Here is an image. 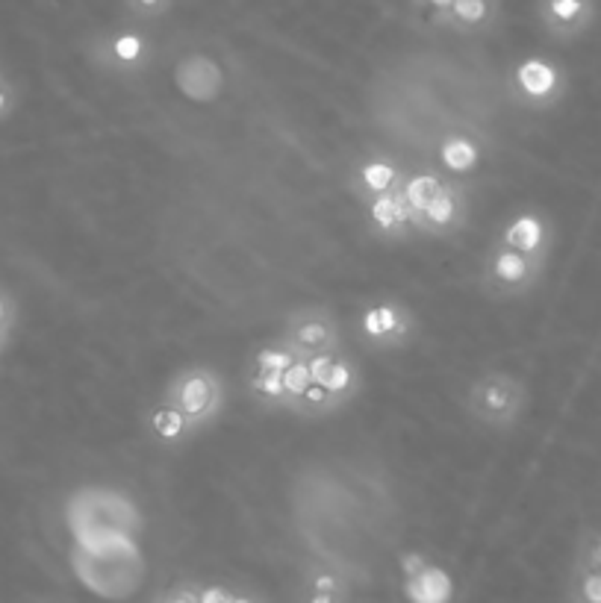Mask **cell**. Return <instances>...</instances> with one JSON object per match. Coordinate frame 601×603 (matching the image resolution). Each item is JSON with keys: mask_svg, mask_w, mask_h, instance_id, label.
<instances>
[{"mask_svg": "<svg viewBox=\"0 0 601 603\" xmlns=\"http://www.w3.org/2000/svg\"><path fill=\"white\" fill-rule=\"evenodd\" d=\"M310 374H313V386L307 392V398L298 409V418L304 421H319L336 415L339 409H345L348 403H354L363 392V368L360 362L345 351L316 353L307 356Z\"/></svg>", "mask_w": 601, "mask_h": 603, "instance_id": "6da1fadb", "label": "cell"}, {"mask_svg": "<svg viewBox=\"0 0 601 603\" xmlns=\"http://www.w3.org/2000/svg\"><path fill=\"white\" fill-rule=\"evenodd\" d=\"M528 401H531V395H528V386L522 377L492 368L469 383L463 406L481 430L510 433L513 427H519Z\"/></svg>", "mask_w": 601, "mask_h": 603, "instance_id": "7a4b0ae2", "label": "cell"}, {"mask_svg": "<svg viewBox=\"0 0 601 603\" xmlns=\"http://www.w3.org/2000/svg\"><path fill=\"white\" fill-rule=\"evenodd\" d=\"M160 401L174 406L186 418L192 433L201 436L221 418L224 403H227V386H224L219 368L195 362V365H183L171 374Z\"/></svg>", "mask_w": 601, "mask_h": 603, "instance_id": "3957f363", "label": "cell"}, {"mask_svg": "<svg viewBox=\"0 0 601 603\" xmlns=\"http://www.w3.org/2000/svg\"><path fill=\"white\" fill-rule=\"evenodd\" d=\"M354 330L369 351L398 353L419 336V318L398 298H375L357 312Z\"/></svg>", "mask_w": 601, "mask_h": 603, "instance_id": "277c9868", "label": "cell"}, {"mask_svg": "<svg viewBox=\"0 0 601 603\" xmlns=\"http://www.w3.org/2000/svg\"><path fill=\"white\" fill-rule=\"evenodd\" d=\"M89 62L115 80H139L151 71L157 48L151 42V36H145L136 27H124V30H110V33H98L89 39L86 45Z\"/></svg>", "mask_w": 601, "mask_h": 603, "instance_id": "5b68a950", "label": "cell"}, {"mask_svg": "<svg viewBox=\"0 0 601 603\" xmlns=\"http://www.w3.org/2000/svg\"><path fill=\"white\" fill-rule=\"evenodd\" d=\"M277 339L286 342L298 356H316V353L342 351V324L333 315L330 306L307 303L292 309L277 330Z\"/></svg>", "mask_w": 601, "mask_h": 603, "instance_id": "8992f818", "label": "cell"}, {"mask_svg": "<svg viewBox=\"0 0 601 603\" xmlns=\"http://www.w3.org/2000/svg\"><path fill=\"white\" fill-rule=\"evenodd\" d=\"M546 268L548 265H543V262H534V259L510 251V248L490 245L484 268H481V289L495 301L522 298L540 286Z\"/></svg>", "mask_w": 601, "mask_h": 603, "instance_id": "52a82bcc", "label": "cell"}, {"mask_svg": "<svg viewBox=\"0 0 601 603\" xmlns=\"http://www.w3.org/2000/svg\"><path fill=\"white\" fill-rule=\"evenodd\" d=\"M507 89L519 106L543 112L563 101L566 74L557 62H551L546 56H528L513 65L507 77Z\"/></svg>", "mask_w": 601, "mask_h": 603, "instance_id": "ba28073f", "label": "cell"}, {"mask_svg": "<svg viewBox=\"0 0 601 603\" xmlns=\"http://www.w3.org/2000/svg\"><path fill=\"white\" fill-rule=\"evenodd\" d=\"M492 245L510 248L534 262L548 265L551 248H554V224L543 209H522L498 227Z\"/></svg>", "mask_w": 601, "mask_h": 603, "instance_id": "9c48e42d", "label": "cell"}, {"mask_svg": "<svg viewBox=\"0 0 601 603\" xmlns=\"http://www.w3.org/2000/svg\"><path fill=\"white\" fill-rule=\"evenodd\" d=\"M363 206H366V227L375 239L389 242V245H404V242L419 239L416 215L404 201V183L381 198L366 201Z\"/></svg>", "mask_w": 601, "mask_h": 603, "instance_id": "30bf717a", "label": "cell"}, {"mask_svg": "<svg viewBox=\"0 0 601 603\" xmlns=\"http://www.w3.org/2000/svg\"><path fill=\"white\" fill-rule=\"evenodd\" d=\"M469 221V198L460 183L445 180L437 198L419 212V236L422 239H451L457 236Z\"/></svg>", "mask_w": 601, "mask_h": 603, "instance_id": "8fae6325", "label": "cell"}, {"mask_svg": "<svg viewBox=\"0 0 601 603\" xmlns=\"http://www.w3.org/2000/svg\"><path fill=\"white\" fill-rule=\"evenodd\" d=\"M540 24L551 39L572 42L590 30L596 21V3L593 0H537Z\"/></svg>", "mask_w": 601, "mask_h": 603, "instance_id": "7c38bea8", "label": "cell"}, {"mask_svg": "<svg viewBox=\"0 0 601 603\" xmlns=\"http://www.w3.org/2000/svg\"><path fill=\"white\" fill-rule=\"evenodd\" d=\"M404 171H401V165L392 159V156H383V153H372V156H366V159H360L357 165H354V171H351V180H348V186H351V192L360 198V201H372V198H381L386 192H392V189H398L401 183H404Z\"/></svg>", "mask_w": 601, "mask_h": 603, "instance_id": "4fadbf2b", "label": "cell"}, {"mask_svg": "<svg viewBox=\"0 0 601 603\" xmlns=\"http://www.w3.org/2000/svg\"><path fill=\"white\" fill-rule=\"evenodd\" d=\"M498 21V0H451L434 24L454 30L460 36H481L490 33Z\"/></svg>", "mask_w": 601, "mask_h": 603, "instance_id": "5bb4252c", "label": "cell"}, {"mask_svg": "<svg viewBox=\"0 0 601 603\" xmlns=\"http://www.w3.org/2000/svg\"><path fill=\"white\" fill-rule=\"evenodd\" d=\"M145 433L163 451H180V448H186L195 439V433L186 424V418L165 401L154 403L151 412L145 415Z\"/></svg>", "mask_w": 601, "mask_h": 603, "instance_id": "9a60e30c", "label": "cell"}, {"mask_svg": "<svg viewBox=\"0 0 601 603\" xmlns=\"http://www.w3.org/2000/svg\"><path fill=\"white\" fill-rule=\"evenodd\" d=\"M484 153H481V145L466 136V133H445L442 142H439V162L445 171L463 177V174H472L478 171Z\"/></svg>", "mask_w": 601, "mask_h": 603, "instance_id": "2e32d148", "label": "cell"}, {"mask_svg": "<svg viewBox=\"0 0 601 603\" xmlns=\"http://www.w3.org/2000/svg\"><path fill=\"white\" fill-rule=\"evenodd\" d=\"M442 183H445V177H439L437 171H419V174L404 177V201L410 206V212L416 215V221H419V212L437 198Z\"/></svg>", "mask_w": 601, "mask_h": 603, "instance_id": "e0dca14e", "label": "cell"}, {"mask_svg": "<svg viewBox=\"0 0 601 603\" xmlns=\"http://www.w3.org/2000/svg\"><path fill=\"white\" fill-rule=\"evenodd\" d=\"M310 386H313V374H310L307 359H295L286 368V374H283V412L298 415V409H301V403L307 398Z\"/></svg>", "mask_w": 601, "mask_h": 603, "instance_id": "ac0fdd59", "label": "cell"}, {"mask_svg": "<svg viewBox=\"0 0 601 603\" xmlns=\"http://www.w3.org/2000/svg\"><path fill=\"white\" fill-rule=\"evenodd\" d=\"M295 359H304V356H298L286 342H280V339L274 336V339L254 348V356H251V365H248V368H251V371H286Z\"/></svg>", "mask_w": 601, "mask_h": 603, "instance_id": "d6986e66", "label": "cell"}, {"mask_svg": "<svg viewBox=\"0 0 601 603\" xmlns=\"http://www.w3.org/2000/svg\"><path fill=\"white\" fill-rule=\"evenodd\" d=\"M177 0H121L124 12L139 21V24H154V21H163L165 15L174 9Z\"/></svg>", "mask_w": 601, "mask_h": 603, "instance_id": "ffe728a7", "label": "cell"}, {"mask_svg": "<svg viewBox=\"0 0 601 603\" xmlns=\"http://www.w3.org/2000/svg\"><path fill=\"white\" fill-rule=\"evenodd\" d=\"M572 601L601 603V571L575 568V574H572Z\"/></svg>", "mask_w": 601, "mask_h": 603, "instance_id": "44dd1931", "label": "cell"}, {"mask_svg": "<svg viewBox=\"0 0 601 603\" xmlns=\"http://www.w3.org/2000/svg\"><path fill=\"white\" fill-rule=\"evenodd\" d=\"M575 568H584V571H601V527L584 530V536H581V542H578Z\"/></svg>", "mask_w": 601, "mask_h": 603, "instance_id": "7402d4cb", "label": "cell"}, {"mask_svg": "<svg viewBox=\"0 0 601 603\" xmlns=\"http://www.w3.org/2000/svg\"><path fill=\"white\" fill-rule=\"evenodd\" d=\"M413 601L416 603H442L448 598V580L442 571H428L422 580H419V589H413Z\"/></svg>", "mask_w": 601, "mask_h": 603, "instance_id": "603a6c76", "label": "cell"}, {"mask_svg": "<svg viewBox=\"0 0 601 603\" xmlns=\"http://www.w3.org/2000/svg\"><path fill=\"white\" fill-rule=\"evenodd\" d=\"M15 324H18V301L0 286V333L12 336Z\"/></svg>", "mask_w": 601, "mask_h": 603, "instance_id": "cb8c5ba5", "label": "cell"}, {"mask_svg": "<svg viewBox=\"0 0 601 603\" xmlns=\"http://www.w3.org/2000/svg\"><path fill=\"white\" fill-rule=\"evenodd\" d=\"M15 109H18V89H15V83L3 74V77H0V124H3L6 118H12Z\"/></svg>", "mask_w": 601, "mask_h": 603, "instance_id": "d4e9b609", "label": "cell"}, {"mask_svg": "<svg viewBox=\"0 0 601 603\" xmlns=\"http://www.w3.org/2000/svg\"><path fill=\"white\" fill-rule=\"evenodd\" d=\"M310 586H313V592H322V595H336V592H339V577H336L333 571H328V568H322V571H316V574H313Z\"/></svg>", "mask_w": 601, "mask_h": 603, "instance_id": "484cf974", "label": "cell"}, {"mask_svg": "<svg viewBox=\"0 0 601 603\" xmlns=\"http://www.w3.org/2000/svg\"><path fill=\"white\" fill-rule=\"evenodd\" d=\"M160 603H201V592H195L189 586H177V589L165 592Z\"/></svg>", "mask_w": 601, "mask_h": 603, "instance_id": "4316f807", "label": "cell"}, {"mask_svg": "<svg viewBox=\"0 0 601 603\" xmlns=\"http://www.w3.org/2000/svg\"><path fill=\"white\" fill-rule=\"evenodd\" d=\"M201 603H233V592L224 586H207L201 589Z\"/></svg>", "mask_w": 601, "mask_h": 603, "instance_id": "83f0119b", "label": "cell"}, {"mask_svg": "<svg viewBox=\"0 0 601 603\" xmlns=\"http://www.w3.org/2000/svg\"><path fill=\"white\" fill-rule=\"evenodd\" d=\"M310 603H336V595H322V592H313Z\"/></svg>", "mask_w": 601, "mask_h": 603, "instance_id": "f1b7e54d", "label": "cell"}, {"mask_svg": "<svg viewBox=\"0 0 601 603\" xmlns=\"http://www.w3.org/2000/svg\"><path fill=\"white\" fill-rule=\"evenodd\" d=\"M9 342H12V336H6V333H0V356L6 353V348H9Z\"/></svg>", "mask_w": 601, "mask_h": 603, "instance_id": "f546056e", "label": "cell"}, {"mask_svg": "<svg viewBox=\"0 0 601 603\" xmlns=\"http://www.w3.org/2000/svg\"><path fill=\"white\" fill-rule=\"evenodd\" d=\"M233 603H254L251 598H239V595H233Z\"/></svg>", "mask_w": 601, "mask_h": 603, "instance_id": "4dcf8cb0", "label": "cell"}, {"mask_svg": "<svg viewBox=\"0 0 601 603\" xmlns=\"http://www.w3.org/2000/svg\"><path fill=\"white\" fill-rule=\"evenodd\" d=\"M3 74H6V71H3V68H0V77H3Z\"/></svg>", "mask_w": 601, "mask_h": 603, "instance_id": "1f68e13d", "label": "cell"}]
</instances>
